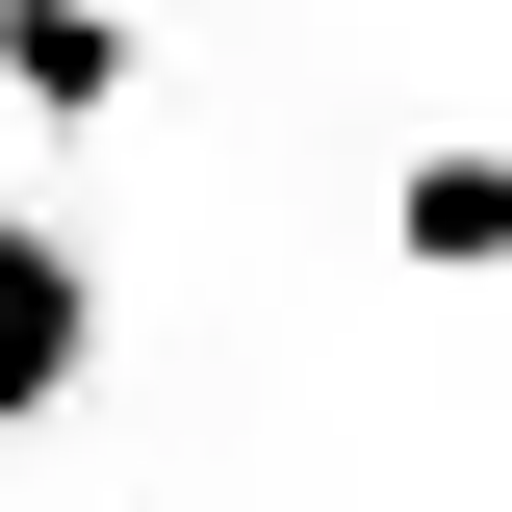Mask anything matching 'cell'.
<instances>
[{
    "instance_id": "cell-1",
    "label": "cell",
    "mask_w": 512,
    "mask_h": 512,
    "mask_svg": "<svg viewBox=\"0 0 512 512\" xmlns=\"http://www.w3.org/2000/svg\"><path fill=\"white\" fill-rule=\"evenodd\" d=\"M77 384H103V256L52 205H0V436H52Z\"/></svg>"
},
{
    "instance_id": "cell-2",
    "label": "cell",
    "mask_w": 512,
    "mask_h": 512,
    "mask_svg": "<svg viewBox=\"0 0 512 512\" xmlns=\"http://www.w3.org/2000/svg\"><path fill=\"white\" fill-rule=\"evenodd\" d=\"M384 256H410V282H512V128H436V154L384 180Z\"/></svg>"
},
{
    "instance_id": "cell-3",
    "label": "cell",
    "mask_w": 512,
    "mask_h": 512,
    "mask_svg": "<svg viewBox=\"0 0 512 512\" xmlns=\"http://www.w3.org/2000/svg\"><path fill=\"white\" fill-rule=\"evenodd\" d=\"M128 77H154V26H128V0H0V103H26V128H103Z\"/></svg>"
}]
</instances>
